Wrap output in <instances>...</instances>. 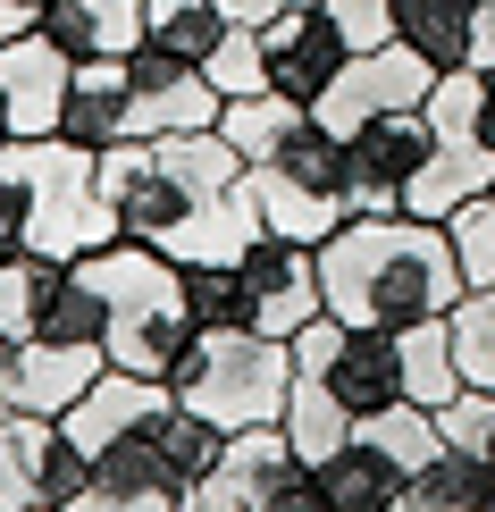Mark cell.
<instances>
[{
    "label": "cell",
    "mask_w": 495,
    "mask_h": 512,
    "mask_svg": "<svg viewBox=\"0 0 495 512\" xmlns=\"http://www.w3.org/2000/svg\"><path fill=\"white\" fill-rule=\"evenodd\" d=\"M101 202L118 210V236L168 252V261H244L261 236L252 160L219 126L202 135H126L93 160Z\"/></svg>",
    "instance_id": "6da1fadb"
},
{
    "label": "cell",
    "mask_w": 495,
    "mask_h": 512,
    "mask_svg": "<svg viewBox=\"0 0 495 512\" xmlns=\"http://www.w3.org/2000/svg\"><path fill=\"white\" fill-rule=\"evenodd\" d=\"M319 294H328L336 319L353 328H412V319L454 311L462 269L454 244H445L437 219H412V210H386V219H344L328 244H319Z\"/></svg>",
    "instance_id": "7a4b0ae2"
},
{
    "label": "cell",
    "mask_w": 495,
    "mask_h": 512,
    "mask_svg": "<svg viewBox=\"0 0 495 512\" xmlns=\"http://www.w3.org/2000/svg\"><path fill=\"white\" fill-rule=\"evenodd\" d=\"M93 160L101 152H76V143H59V135L0 143V261H9V252L84 261V252L118 244V210L101 202Z\"/></svg>",
    "instance_id": "3957f363"
},
{
    "label": "cell",
    "mask_w": 495,
    "mask_h": 512,
    "mask_svg": "<svg viewBox=\"0 0 495 512\" xmlns=\"http://www.w3.org/2000/svg\"><path fill=\"white\" fill-rule=\"evenodd\" d=\"M84 286L101 294V353H110V370H135V378H168L177 370V353L193 345V311H185V269L168 261V252L118 236L101 252H84Z\"/></svg>",
    "instance_id": "277c9868"
},
{
    "label": "cell",
    "mask_w": 495,
    "mask_h": 512,
    "mask_svg": "<svg viewBox=\"0 0 495 512\" xmlns=\"http://www.w3.org/2000/svg\"><path fill=\"white\" fill-rule=\"evenodd\" d=\"M168 395L185 412L219 420L227 437L235 429H277L286 395H294V345L261 336V328H202L177 353V370H168Z\"/></svg>",
    "instance_id": "5b68a950"
},
{
    "label": "cell",
    "mask_w": 495,
    "mask_h": 512,
    "mask_svg": "<svg viewBox=\"0 0 495 512\" xmlns=\"http://www.w3.org/2000/svg\"><path fill=\"white\" fill-rule=\"evenodd\" d=\"M252 194H261V227L277 236L328 244L344 219H353V168H344V135L319 126V110L294 126L277 152L252 160Z\"/></svg>",
    "instance_id": "8992f818"
},
{
    "label": "cell",
    "mask_w": 495,
    "mask_h": 512,
    "mask_svg": "<svg viewBox=\"0 0 495 512\" xmlns=\"http://www.w3.org/2000/svg\"><path fill=\"white\" fill-rule=\"evenodd\" d=\"M294 345V370L328 378V395L353 412V429L370 412H386V403H403V353H395V328H353V319L319 311L311 328L286 336Z\"/></svg>",
    "instance_id": "52a82bcc"
},
{
    "label": "cell",
    "mask_w": 495,
    "mask_h": 512,
    "mask_svg": "<svg viewBox=\"0 0 495 512\" xmlns=\"http://www.w3.org/2000/svg\"><path fill=\"white\" fill-rule=\"evenodd\" d=\"M118 68H126V135H202L227 110V93L210 84L202 59L168 51L152 34L135 51H118Z\"/></svg>",
    "instance_id": "ba28073f"
},
{
    "label": "cell",
    "mask_w": 495,
    "mask_h": 512,
    "mask_svg": "<svg viewBox=\"0 0 495 512\" xmlns=\"http://www.w3.org/2000/svg\"><path fill=\"white\" fill-rule=\"evenodd\" d=\"M428 152H437V118H428V101L361 118L353 135H344V168H353V210H361V219H386V210H403V185L420 177V160H428Z\"/></svg>",
    "instance_id": "9c48e42d"
},
{
    "label": "cell",
    "mask_w": 495,
    "mask_h": 512,
    "mask_svg": "<svg viewBox=\"0 0 495 512\" xmlns=\"http://www.w3.org/2000/svg\"><path fill=\"white\" fill-rule=\"evenodd\" d=\"M110 370L101 345H59V336H26V345L0 353V429L9 420H68L93 378Z\"/></svg>",
    "instance_id": "30bf717a"
},
{
    "label": "cell",
    "mask_w": 495,
    "mask_h": 512,
    "mask_svg": "<svg viewBox=\"0 0 495 512\" xmlns=\"http://www.w3.org/2000/svg\"><path fill=\"white\" fill-rule=\"evenodd\" d=\"M244 286H252V328L261 336H294V328H311V319L328 311V294H319V244L277 236V227L252 236Z\"/></svg>",
    "instance_id": "8fae6325"
},
{
    "label": "cell",
    "mask_w": 495,
    "mask_h": 512,
    "mask_svg": "<svg viewBox=\"0 0 495 512\" xmlns=\"http://www.w3.org/2000/svg\"><path fill=\"white\" fill-rule=\"evenodd\" d=\"M428 84H437V68H428L412 42H378V51H353V59H344V76L319 93V126L353 135V126H361V118H378V110H412V101H428Z\"/></svg>",
    "instance_id": "7c38bea8"
},
{
    "label": "cell",
    "mask_w": 495,
    "mask_h": 512,
    "mask_svg": "<svg viewBox=\"0 0 495 512\" xmlns=\"http://www.w3.org/2000/svg\"><path fill=\"white\" fill-rule=\"evenodd\" d=\"M261 34V59H269V93H286V101H311L319 110V93L344 76V59H353V42L336 34V17L319 9H286V17H269V26H252Z\"/></svg>",
    "instance_id": "4fadbf2b"
},
{
    "label": "cell",
    "mask_w": 495,
    "mask_h": 512,
    "mask_svg": "<svg viewBox=\"0 0 495 512\" xmlns=\"http://www.w3.org/2000/svg\"><path fill=\"white\" fill-rule=\"evenodd\" d=\"M294 462L303 454L286 445V429H235L227 454H219V471L185 496V512H269V496L286 487Z\"/></svg>",
    "instance_id": "5bb4252c"
},
{
    "label": "cell",
    "mask_w": 495,
    "mask_h": 512,
    "mask_svg": "<svg viewBox=\"0 0 495 512\" xmlns=\"http://www.w3.org/2000/svg\"><path fill=\"white\" fill-rule=\"evenodd\" d=\"M68 76H76V59L59 51L51 34H17V42H0V93H9V118H17V135H59V101H68Z\"/></svg>",
    "instance_id": "9a60e30c"
},
{
    "label": "cell",
    "mask_w": 495,
    "mask_h": 512,
    "mask_svg": "<svg viewBox=\"0 0 495 512\" xmlns=\"http://www.w3.org/2000/svg\"><path fill=\"white\" fill-rule=\"evenodd\" d=\"M479 194H495V152H487L479 135H437V152H428L420 177L403 185V210L445 227L462 202H479Z\"/></svg>",
    "instance_id": "2e32d148"
},
{
    "label": "cell",
    "mask_w": 495,
    "mask_h": 512,
    "mask_svg": "<svg viewBox=\"0 0 495 512\" xmlns=\"http://www.w3.org/2000/svg\"><path fill=\"white\" fill-rule=\"evenodd\" d=\"M0 445L26 462L34 496H42V504H59V512H68L84 487H93V445H84L68 420H9V429H0Z\"/></svg>",
    "instance_id": "e0dca14e"
},
{
    "label": "cell",
    "mask_w": 495,
    "mask_h": 512,
    "mask_svg": "<svg viewBox=\"0 0 495 512\" xmlns=\"http://www.w3.org/2000/svg\"><path fill=\"white\" fill-rule=\"evenodd\" d=\"M319 487H328L336 512H403V487H412V471H403L386 445H370V437L353 429L336 454H319Z\"/></svg>",
    "instance_id": "ac0fdd59"
},
{
    "label": "cell",
    "mask_w": 495,
    "mask_h": 512,
    "mask_svg": "<svg viewBox=\"0 0 495 512\" xmlns=\"http://www.w3.org/2000/svg\"><path fill=\"white\" fill-rule=\"evenodd\" d=\"M59 143H76V152L126 143V68L118 59H76L68 101H59Z\"/></svg>",
    "instance_id": "d6986e66"
},
{
    "label": "cell",
    "mask_w": 495,
    "mask_h": 512,
    "mask_svg": "<svg viewBox=\"0 0 495 512\" xmlns=\"http://www.w3.org/2000/svg\"><path fill=\"white\" fill-rule=\"evenodd\" d=\"M34 26L68 59H118L143 42V0H42Z\"/></svg>",
    "instance_id": "ffe728a7"
},
{
    "label": "cell",
    "mask_w": 495,
    "mask_h": 512,
    "mask_svg": "<svg viewBox=\"0 0 495 512\" xmlns=\"http://www.w3.org/2000/svg\"><path fill=\"white\" fill-rule=\"evenodd\" d=\"M403 512H495V462L470 445H437L403 487Z\"/></svg>",
    "instance_id": "44dd1931"
},
{
    "label": "cell",
    "mask_w": 495,
    "mask_h": 512,
    "mask_svg": "<svg viewBox=\"0 0 495 512\" xmlns=\"http://www.w3.org/2000/svg\"><path fill=\"white\" fill-rule=\"evenodd\" d=\"M68 269L76 261H51V252H9L0 261V336L9 345H26V336L51 328L59 294H68Z\"/></svg>",
    "instance_id": "7402d4cb"
},
{
    "label": "cell",
    "mask_w": 495,
    "mask_h": 512,
    "mask_svg": "<svg viewBox=\"0 0 495 512\" xmlns=\"http://www.w3.org/2000/svg\"><path fill=\"white\" fill-rule=\"evenodd\" d=\"M395 353H403V395L428 403V412H445L470 378H462V361H454V319H412V328H395Z\"/></svg>",
    "instance_id": "603a6c76"
},
{
    "label": "cell",
    "mask_w": 495,
    "mask_h": 512,
    "mask_svg": "<svg viewBox=\"0 0 495 512\" xmlns=\"http://www.w3.org/2000/svg\"><path fill=\"white\" fill-rule=\"evenodd\" d=\"M470 34H479V0H395V42H412L428 68H470Z\"/></svg>",
    "instance_id": "cb8c5ba5"
},
{
    "label": "cell",
    "mask_w": 495,
    "mask_h": 512,
    "mask_svg": "<svg viewBox=\"0 0 495 512\" xmlns=\"http://www.w3.org/2000/svg\"><path fill=\"white\" fill-rule=\"evenodd\" d=\"M277 429H286V445H294L303 462H319V454H336V445L353 437V412L328 395V378L294 370V395H286V420H277Z\"/></svg>",
    "instance_id": "d4e9b609"
},
{
    "label": "cell",
    "mask_w": 495,
    "mask_h": 512,
    "mask_svg": "<svg viewBox=\"0 0 495 512\" xmlns=\"http://www.w3.org/2000/svg\"><path fill=\"white\" fill-rule=\"evenodd\" d=\"M185 311L193 328H252L244 261H185Z\"/></svg>",
    "instance_id": "484cf974"
},
{
    "label": "cell",
    "mask_w": 495,
    "mask_h": 512,
    "mask_svg": "<svg viewBox=\"0 0 495 512\" xmlns=\"http://www.w3.org/2000/svg\"><path fill=\"white\" fill-rule=\"evenodd\" d=\"M143 34L168 42V51H185V59H210L219 34H227V9L219 0H143Z\"/></svg>",
    "instance_id": "4316f807"
},
{
    "label": "cell",
    "mask_w": 495,
    "mask_h": 512,
    "mask_svg": "<svg viewBox=\"0 0 495 512\" xmlns=\"http://www.w3.org/2000/svg\"><path fill=\"white\" fill-rule=\"evenodd\" d=\"M454 361L470 387H495V286H462L454 294Z\"/></svg>",
    "instance_id": "83f0119b"
},
{
    "label": "cell",
    "mask_w": 495,
    "mask_h": 512,
    "mask_svg": "<svg viewBox=\"0 0 495 512\" xmlns=\"http://www.w3.org/2000/svg\"><path fill=\"white\" fill-rule=\"evenodd\" d=\"M445 244H454V269H462V286H495V194L462 202L454 219H445Z\"/></svg>",
    "instance_id": "f1b7e54d"
},
{
    "label": "cell",
    "mask_w": 495,
    "mask_h": 512,
    "mask_svg": "<svg viewBox=\"0 0 495 512\" xmlns=\"http://www.w3.org/2000/svg\"><path fill=\"white\" fill-rule=\"evenodd\" d=\"M202 68H210V84H219L227 101H235V93H261V84H269V59H261V34H252V26H227L219 51H210Z\"/></svg>",
    "instance_id": "f546056e"
},
{
    "label": "cell",
    "mask_w": 495,
    "mask_h": 512,
    "mask_svg": "<svg viewBox=\"0 0 495 512\" xmlns=\"http://www.w3.org/2000/svg\"><path fill=\"white\" fill-rule=\"evenodd\" d=\"M437 429H445V445H470V454L495 462V387H462L437 412Z\"/></svg>",
    "instance_id": "4dcf8cb0"
},
{
    "label": "cell",
    "mask_w": 495,
    "mask_h": 512,
    "mask_svg": "<svg viewBox=\"0 0 495 512\" xmlns=\"http://www.w3.org/2000/svg\"><path fill=\"white\" fill-rule=\"evenodd\" d=\"M319 9L336 17V34L353 42V51H378V42H395V0H319Z\"/></svg>",
    "instance_id": "1f68e13d"
},
{
    "label": "cell",
    "mask_w": 495,
    "mask_h": 512,
    "mask_svg": "<svg viewBox=\"0 0 495 512\" xmlns=\"http://www.w3.org/2000/svg\"><path fill=\"white\" fill-rule=\"evenodd\" d=\"M269 512H336V504H328V487H319V462H294L286 487L269 496Z\"/></svg>",
    "instance_id": "d6a6232c"
},
{
    "label": "cell",
    "mask_w": 495,
    "mask_h": 512,
    "mask_svg": "<svg viewBox=\"0 0 495 512\" xmlns=\"http://www.w3.org/2000/svg\"><path fill=\"white\" fill-rule=\"evenodd\" d=\"M26 504H42V496H34V479H26V462H17L9 445H0V512H26Z\"/></svg>",
    "instance_id": "836d02e7"
},
{
    "label": "cell",
    "mask_w": 495,
    "mask_h": 512,
    "mask_svg": "<svg viewBox=\"0 0 495 512\" xmlns=\"http://www.w3.org/2000/svg\"><path fill=\"white\" fill-rule=\"evenodd\" d=\"M219 9H227V26H269V17L311 9V0H219Z\"/></svg>",
    "instance_id": "e575fe53"
},
{
    "label": "cell",
    "mask_w": 495,
    "mask_h": 512,
    "mask_svg": "<svg viewBox=\"0 0 495 512\" xmlns=\"http://www.w3.org/2000/svg\"><path fill=\"white\" fill-rule=\"evenodd\" d=\"M34 17H42V0H0V42L34 34Z\"/></svg>",
    "instance_id": "d590c367"
},
{
    "label": "cell",
    "mask_w": 495,
    "mask_h": 512,
    "mask_svg": "<svg viewBox=\"0 0 495 512\" xmlns=\"http://www.w3.org/2000/svg\"><path fill=\"white\" fill-rule=\"evenodd\" d=\"M470 68H495V0H479V34H470Z\"/></svg>",
    "instance_id": "8d00e7d4"
},
{
    "label": "cell",
    "mask_w": 495,
    "mask_h": 512,
    "mask_svg": "<svg viewBox=\"0 0 495 512\" xmlns=\"http://www.w3.org/2000/svg\"><path fill=\"white\" fill-rule=\"evenodd\" d=\"M479 135H487V152H495V93H487V110H479Z\"/></svg>",
    "instance_id": "74e56055"
},
{
    "label": "cell",
    "mask_w": 495,
    "mask_h": 512,
    "mask_svg": "<svg viewBox=\"0 0 495 512\" xmlns=\"http://www.w3.org/2000/svg\"><path fill=\"white\" fill-rule=\"evenodd\" d=\"M0 143H17V118H9V93H0Z\"/></svg>",
    "instance_id": "f35d334b"
},
{
    "label": "cell",
    "mask_w": 495,
    "mask_h": 512,
    "mask_svg": "<svg viewBox=\"0 0 495 512\" xmlns=\"http://www.w3.org/2000/svg\"><path fill=\"white\" fill-rule=\"evenodd\" d=\"M26 512H59V504H26Z\"/></svg>",
    "instance_id": "ab89813d"
},
{
    "label": "cell",
    "mask_w": 495,
    "mask_h": 512,
    "mask_svg": "<svg viewBox=\"0 0 495 512\" xmlns=\"http://www.w3.org/2000/svg\"><path fill=\"white\" fill-rule=\"evenodd\" d=\"M0 353H9V336H0Z\"/></svg>",
    "instance_id": "60d3db41"
}]
</instances>
